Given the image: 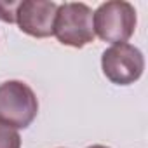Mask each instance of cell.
<instances>
[{
  "label": "cell",
  "instance_id": "ba28073f",
  "mask_svg": "<svg viewBox=\"0 0 148 148\" xmlns=\"http://www.w3.org/2000/svg\"><path fill=\"white\" fill-rule=\"evenodd\" d=\"M87 148H108V146H105V145H92V146H87Z\"/></svg>",
  "mask_w": 148,
  "mask_h": 148
},
{
  "label": "cell",
  "instance_id": "277c9868",
  "mask_svg": "<svg viewBox=\"0 0 148 148\" xmlns=\"http://www.w3.org/2000/svg\"><path fill=\"white\" fill-rule=\"evenodd\" d=\"M103 75L115 86H131L138 82L145 70L143 52L131 44H113L101 56Z\"/></svg>",
  "mask_w": 148,
  "mask_h": 148
},
{
  "label": "cell",
  "instance_id": "3957f363",
  "mask_svg": "<svg viewBox=\"0 0 148 148\" xmlns=\"http://www.w3.org/2000/svg\"><path fill=\"white\" fill-rule=\"evenodd\" d=\"M136 9L125 0H110L101 4L92 14L94 33L112 44H125L136 30Z\"/></svg>",
  "mask_w": 148,
  "mask_h": 148
},
{
  "label": "cell",
  "instance_id": "7a4b0ae2",
  "mask_svg": "<svg viewBox=\"0 0 148 148\" xmlns=\"http://www.w3.org/2000/svg\"><path fill=\"white\" fill-rule=\"evenodd\" d=\"M92 9L82 2H64L58 5L52 35L68 47L82 49L96 37Z\"/></svg>",
  "mask_w": 148,
  "mask_h": 148
},
{
  "label": "cell",
  "instance_id": "5b68a950",
  "mask_svg": "<svg viewBox=\"0 0 148 148\" xmlns=\"http://www.w3.org/2000/svg\"><path fill=\"white\" fill-rule=\"evenodd\" d=\"M58 12L56 2L47 0H25L16 11V23L19 30L33 38H47L52 35L54 19Z\"/></svg>",
  "mask_w": 148,
  "mask_h": 148
},
{
  "label": "cell",
  "instance_id": "8992f818",
  "mask_svg": "<svg viewBox=\"0 0 148 148\" xmlns=\"http://www.w3.org/2000/svg\"><path fill=\"white\" fill-rule=\"evenodd\" d=\"M0 148H21V136L18 131L0 125Z\"/></svg>",
  "mask_w": 148,
  "mask_h": 148
},
{
  "label": "cell",
  "instance_id": "6da1fadb",
  "mask_svg": "<svg viewBox=\"0 0 148 148\" xmlns=\"http://www.w3.org/2000/svg\"><path fill=\"white\" fill-rule=\"evenodd\" d=\"M38 99L33 89L21 80L0 84V125L26 129L37 119Z\"/></svg>",
  "mask_w": 148,
  "mask_h": 148
},
{
  "label": "cell",
  "instance_id": "52a82bcc",
  "mask_svg": "<svg viewBox=\"0 0 148 148\" xmlns=\"http://www.w3.org/2000/svg\"><path fill=\"white\" fill-rule=\"evenodd\" d=\"M19 2H0V21L4 23H16V11Z\"/></svg>",
  "mask_w": 148,
  "mask_h": 148
}]
</instances>
